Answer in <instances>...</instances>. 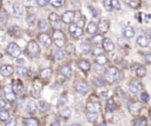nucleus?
I'll return each instance as SVG.
<instances>
[{
    "instance_id": "1",
    "label": "nucleus",
    "mask_w": 151,
    "mask_h": 126,
    "mask_svg": "<svg viewBox=\"0 0 151 126\" xmlns=\"http://www.w3.org/2000/svg\"><path fill=\"white\" fill-rule=\"evenodd\" d=\"M39 53H40V48H39L38 42L34 40H31L26 46V54L29 58H35L39 55Z\"/></svg>"
},
{
    "instance_id": "2",
    "label": "nucleus",
    "mask_w": 151,
    "mask_h": 126,
    "mask_svg": "<svg viewBox=\"0 0 151 126\" xmlns=\"http://www.w3.org/2000/svg\"><path fill=\"white\" fill-rule=\"evenodd\" d=\"M104 77H105V80H106L109 84H113V82L119 78V71H118V68H116V67H109V68L105 71Z\"/></svg>"
},
{
    "instance_id": "3",
    "label": "nucleus",
    "mask_w": 151,
    "mask_h": 126,
    "mask_svg": "<svg viewBox=\"0 0 151 126\" xmlns=\"http://www.w3.org/2000/svg\"><path fill=\"white\" fill-rule=\"evenodd\" d=\"M52 40H53V42L55 44V46H57V47H60V48L64 47L65 44H66V37H65V34H64L61 31H59V29H55V31L53 32Z\"/></svg>"
},
{
    "instance_id": "4",
    "label": "nucleus",
    "mask_w": 151,
    "mask_h": 126,
    "mask_svg": "<svg viewBox=\"0 0 151 126\" xmlns=\"http://www.w3.org/2000/svg\"><path fill=\"white\" fill-rule=\"evenodd\" d=\"M7 53L13 58H18L21 54V49L19 45H17L15 42H9L7 46Z\"/></svg>"
},
{
    "instance_id": "5",
    "label": "nucleus",
    "mask_w": 151,
    "mask_h": 126,
    "mask_svg": "<svg viewBox=\"0 0 151 126\" xmlns=\"http://www.w3.org/2000/svg\"><path fill=\"white\" fill-rule=\"evenodd\" d=\"M68 32L73 38H80L83 35V28L80 26H78L77 24H70Z\"/></svg>"
},
{
    "instance_id": "6",
    "label": "nucleus",
    "mask_w": 151,
    "mask_h": 126,
    "mask_svg": "<svg viewBox=\"0 0 151 126\" xmlns=\"http://www.w3.org/2000/svg\"><path fill=\"white\" fill-rule=\"evenodd\" d=\"M38 40H39V42H40V44H42L45 47L51 46V44L53 42V40L51 39V37H50L46 32H41V33L38 35Z\"/></svg>"
},
{
    "instance_id": "7",
    "label": "nucleus",
    "mask_w": 151,
    "mask_h": 126,
    "mask_svg": "<svg viewBox=\"0 0 151 126\" xmlns=\"http://www.w3.org/2000/svg\"><path fill=\"white\" fill-rule=\"evenodd\" d=\"M129 91L132 93V94H136V93H138L140 89H142V84L137 80V79H133V80H131L130 82H129Z\"/></svg>"
},
{
    "instance_id": "8",
    "label": "nucleus",
    "mask_w": 151,
    "mask_h": 126,
    "mask_svg": "<svg viewBox=\"0 0 151 126\" xmlns=\"http://www.w3.org/2000/svg\"><path fill=\"white\" fill-rule=\"evenodd\" d=\"M74 89H76L78 93L85 94V93L88 91V85H87V82H85V81H77V82L74 84Z\"/></svg>"
},
{
    "instance_id": "9",
    "label": "nucleus",
    "mask_w": 151,
    "mask_h": 126,
    "mask_svg": "<svg viewBox=\"0 0 151 126\" xmlns=\"http://www.w3.org/2000/svg\"><path fill=\"white\" fill-rule=\"evenodd\" d=\"M4 93H5V97H6V99L8 100V101H14L15 100V92H14V89H13V87L12 86H6V87H4Z\"/></svg>"
},
{
    "instance_id": "10",
    "label": "nucleus",
    "mask_w": 151,
    "mask_h": 126,
    "mask_svg": "<svg viewBox=\"0 0 151 126\" xmlns=\"http://www.w3.org/2000/svg\"><path fill=\"white\" fill-rule=\"evenodd\" d=\"M137 45L140 46V47H147L149 44H150V38L146 35V34H140L137 37Z\"/></svg>"
},
{
    "instance_id": "11",
    "label": "nucleus",
    "mask_w": 151,
    "mask_h": 126,
    "mask_svg": "<svg viewBox=\"0 0 151 126\" xmlns=\"http://www.w3.org/2000/svg\"><path fill=\"white\" fill-rule=\"evenodd\" d=\"M14 73V68L12 65H2L0 67V74L4 77H9Z\"/></svg>"
},
{
    "instance_id": "12",
    "label": "nucleus",
    "mask_w": 151,
    "mask_h": 126,
    "mask_svg": "<svg viewBox=\"0 0 151 126\" xmlns=\"http://www.w3.org/2000/svg\"><path fill=\"white\" fill-rule=\"evenodd\" d=\"M73 20H74V12H72V11H66L61 15V21L64 24H72Z\"/></svg>"
},
{
    "instance_id": "13",
    "label": "nucleus",
    "mask_w": 151,
    "mask_h": 126,
    "mask_svg": "<svg viewBox=\"0 0 151 126\" xmlns=\"http://www.w3.org/2000/svg\"><path fill=\"white\" fill-rule=\"evenodd\" d=\"M86 111L87 112L99 113L100 112V104L99 102H94V101H88L87 105H86Z\"/></svg>"
},
{
    "instance_id": "14",
    "label": "nucleus",
    "mask_w": 151,
    "mask_h": 126,
    "mask_svg": "<svg viewBox=\"0 0 151 126\" xmlns=\"http://www.w3.org/2000/svg\"><path fill=\"white\" fill-rule=\"evenodd\" d=\"M109 28H110V21L109 20H101V21H99V24H98V31L101 33V34H104V33H106L107 31H109Z\"/></svg>"
},
{
    "instance_id": "15",
    "label": "nucleus",
    "mask_w": 151,
    "mask_h": 126,
    "mask_svg": "<svg viewBox=\"0 0 151 126\" xmlns=\"http://www.w3.org/2000/svg\"><path fill=\"white\" fill-rule=\"evenodd\" d=\"M103 48H104V51H106V52H112V51L114 49V44H113V41H112L111 39H109V38L104 39Z\"/></svg>"
},
{
    "instance_id": "16",
    "label": "nucleus",
    "mask_w": 151,
    "mask_h": 126,
    "mask_svg": "<svg viewBox=\"0 0 151 126\" xmlns=\"http://www.w3.org/2000/svg\"><path fill=\"white\" fill-rule=\"evenodd\" d=\"M129 110H130V113H131V114H133V115H139L140 110H142V106H140V104H138V102H132V104L129 106Z\"/></svg>"
},
{
    "instance_id": "17",
    "label": "nucleus",
    "mask_w": 151,
    "mask_h": 126,
    "mask_svg": "<svg viewBox=\"0 0 151 126\" xmlns=\"http://www.w3.org/2000/svg\"><path fill=\"white\" fill-rule=\"evenodd\" d=\"M59 114L64 118V119H68L71 117V110L66 106V105H61L59 107Z\"/></svg>"
},
{
    "instance_id": "18",
    "label": "nucleus",
    "mask_w": 151,
    "mask_h": 126,
    "mask_svg": "<svg viewBox=\"0 0 151 126\" xmlns=\"http://www.w3.org/2000/svg\"><path fill=\"white\" fill-rule=\"evenodd\" d=\"M60 73H61V75L65 77V78H71V77H72V68H71V66H70V65H64V66H61Z\"/></svg>"
},
{
    "instance_id": "19",
    "label": "nucleus",
    "mask_w": 151,
    "mask_h": 126,
    "mask_svg": "<svg viewBox=\"0 0 151 126\" xmlns=\"http://www.w3.org/2000/svg\"><path fill=\"white\" fill-rule=\"evenodd\" d=\"M53 58H54V60L60 61V60H63V59L65 58V52H64L60 47H58V48H55V49L53 51Z\"/></svg>"
},
{
    "instance_id": "20",
    "label": "nucleus",
    "mask_w": 151,
    "mask_h": 126,
    "mask_svg": "<svg viewBox=\"0 0 151 126\" xmlns=\"http://www.w3.org/2000/svg\"><path fill=\"white\" fill-rule=\"evenodd\" d=\"M123 34H124V37H125L126 39H131V38H133V35H134V29H133L131 26H125V27L123 28Z\"/></svg>"
},
{
    "instance_id": "21",
    "label": "nucleus",
    "mask_w": 151,
    "mask_h": 126,
    "mask_svg": "<svg viewBox=\"0 0 151 126\" xmlns=\"http://www.w3.org/2000/svg\"><path fill=\"white\" fill-rule=\"evenodd\" d=\"M24 126H39V121L35 118H25L22 120Z\"/></svg>"
},
{
    "instance_id": "22",
    "label": "nucleus",
    "mask_w": 151,
    "mask_h": 126,
    "mask_svg": "<svg viewBox=\"0 0 151 126\" xmlns=\"http://www.w3.org/2000/svg\"><path fill=\"white\" fill-rule=\"evenodd\" d=\"M78 67H79L81 71H85V72H87V71L91 68V64H90L87 60H85V59H81V60H79V61H78Z\"/></svg>"
},
{
    "instance_id": "23",
    "label": "nucleus",
    "mask_w": 151,
    "mask_h": 126,
    "mask_svg": "<svg viewBox=\"0 0 151 126\" xmlns=\"http://www.w3.org/2000/svg\"><path fill=\"white\" fill-rule=\"evenodd\" d=\"M40 77H41V79H44V80H48V79L52 77V69H51L50 67L42 68V69L40 71Z\"/></svg>"
},
{
    "instance_id": "24",
    "label": "nucleus",
    "mask_w": 151,
    "mask_h": 126,
    "mask_svg": "<svg viewBox=\"0 0 151 126\" xmlns=\"http://www.w3.org/2000/svg\"><path fill=\"white\" fill-rule=\"evenodd\" d=\"M80 49H81V52H83L84 54H88V53L91 52V49H92L91 44H90L88 41H83V42H80Z\"/></svg>"
},
{
    "instance_id": "25",
    "label": "nucleus",
    "mask_w": 151,
    "mask_h": 126,
    "mask_svg": "<svg viewBox=\"0 0 151 126\" xmlns=\"http://www.w3.org/2000/svg\"><path fill=\"white\" fill-rule=\"evenodd\" d=\"M74 19H76V24H77L78 26H80V27L85 24V16L81 15L80 12H76V13H74Z\"/></svg>"
},
{
    "instance_id": "26",
    "label": "nucleus",
    "mask_w": 151,
    "mask_h": 126,
    "mask_svg": "<svg viewBox=\"0 0 151 126\" xmlns=\"http://www.w3.org/2000/svg\"><path fill=\"white\" fill-rule=\"evenodd\" d=\"M86 31H87V33H90V34H93V35H94V34L97 33V31H98V25H97L94 21H91V22H88Z\"/></svg>"
},
{
    "instance_id": "27",
    "label": "nucleus",
    "mask_w": 151,
    "mask_h": 126,
    "mask_svg": "<svg viewBox=\"0 0 151 126\" xmlns=\"http://www.w3.org/2000/svg\"><path fill=\"white\" fill-rule=\"evenodd\" d=\"M103 42H104V37L101 34H94L93 38H92V44L96 45V46H103Z\"/></svg>"
},
{
    "instance_id": "28",
    "label": "nucleus",
    "mask_w": 151,
    "mask_h": 126,
    "mask_svg": "<svg viewBox=\"0 0 151 126\" xmlns=\"http://www.w3.org/2000/svg\"><path fill=\"white\" fill-rule=\"evenodd\" d=\"M40 91H41V85H40V82H38V80H35L34 84H33V89H32L33 97L38 98L39 94H40Z\"/></svg>"
},
{
    "instance_id": "29",
    "label": "nucleus",
    "mask_w": 151,
    "mask_h": 126,
    "mask_svg": "<svg viewBox=\"0 0 151 126\" xmlns=\"http://www.w3.org/2000/svg\"><path fill=\"white\" fill-rule=\"evenodd\" d=\"M13 11H14V14H15L17 16H20V15H22V12H24V9H22V6H21V4H20V2H14V4H13Z\"/></svg>"
},
{
    "instance_id": "30",
    "label": "nucleus",
    "mask_w": 151,
    "mask_h": 126,
    "mask_svg": "<svg viewBox=\"0 0 151 126\" xmlns=\"http://www.w3.org/2000/svg\"><path fill=\"white\" fill-rule=\"evenodd\" d=\"M136 74L138 78H143L146 74V68L143 65H136Z\"/></svg>"
},
{
    "instance_id": "31",
    "label": "nucleus",
    "mask_w": 151,
    "mask_h": 126,
    "mask_svg": "<svg viewBox=\"0 0 151 126\" xmlns=\"http://www.w3.org/2000/svg\"><path fill=\"white\" fill-rule=\"evenodd\" d=\"M15 72H17L18 77L24 78V77H26L28 74V68H26L25 66H18L17 69H15Z\"/></svg>"
},
{
    "instance_id": "32",
    "label": "nucleus",
    "mask_w": 151,
    "mask_h": 126,
    "mask_svg": "<svg viewBox=\"0 0 151 126\" xmlns=\"http://www.w3.org/2000/svg\"><path fill=\"white\" fill-rule=\"evenodd\" d=\"M37 108H38V105L35 104L34 100H29V101L27 102V107H26V110H27L28 113H34V112L37 111Z\"/></svg>"
},
{
    "instance_id": "33",
    "label": "nucleus",
    "mask_w": 151,
    "mask_h": 126,
    "mask_svg": "<svg viewBox=\"0 0 151 126\" xmlns=\"http://www.w3.org/2000/svg\"><path fill=\"white\" fill-rule=\"evenodd\" d=\"M13 89H14V92L15 93H21L22 92V89H24V87H22V84H21V81L20 80H14L13 81Z\"/></svg>"
},
{
    "instance_id": "34",
    "label": "nucleus",
    "mask_w": 151,
    "mask_h": 126,
    "mask_svg": "<svg viewBox=\"0 0 151 126\" xmlns=\"http://www.w3.org/2000/svg\"><path fill=\"white\" fill-rule=\"evenodd\" d=\"M38 28H39V31H41V32H46V31H48L50 25H48L47 21H45V20H40V21L38 22Z\"/></svg>"
},
{
    "instance_id": "35",
    "label": "nucleus",
    "mask_w": 151,
    "mask_h": 126,
    "mask_svg": "<svg viewBox=\"0 0 151 126\" xmlns=\"http://www.w3.org/2000/svg\"><path fill=\"white\" fill-rule=\"evenodd\" d=\"M8 33H9L11 35H13V37H19V35L21 34V29H20V27H18V26H12V27L8 29Z\"/></svg>"
},
{
    "instance_id": "36",
    "label": "nucleus",
    "mask_w": 151,
    "mask_h": 126,
    "mask_svg": "<svg viewBox=\"0 0 151 126\" xmlns=\"http://www.w3.org/2000/svg\"><path fill=\"white\" fill-rule=\"evenodd\" d=\"M94 61H96L98 65H105V64L107 62V58H106V55H104V54H98V55L96 57Z\"/></svg>"
},
{
    "instance_id": "37",
    "label": "nucleus",
    "mask_w": 151,
    "mask_h": 126,
    "mask_svg": "<svg viewBox=\"0 0 151 126\" xmlns=\"http://www.w3.org/2000/svg\"><path fill=\"white\" fill-rule=\"evenodd\" d=\"M106 106H107V110H109V111H114V110L117 108V105H116L113 98H109V99H107Z\"/></svg>"
},
{
    "instance_id": "38",
    "label": "nucleus",
    "mask_w": 151,
    "mask_h": 126,
    "mask_svg": "<svg viewBox=\"0 0 151 126\" xmlns=\"http://www.w3.org/2000/svg\"><path fill=\"white\" fill-rule=\"evenodd\" d=\"M8 119H9V113L6 110L1 108L0 110V121H7Z\"/></svg>"
},
{
    "instance_id": "39",
    "label": "nucleus",
    "mask_w": 151,
    "mask_h": 126,
    "mask_svg": "<svg viewBox=\"0 0 151 126\" xmlns=\"http://www.w3.org/2000/svg\"><path fill=\"white\" fill-rule=\"evenodd\" d=\"M59 15L57 14V13H50V15H48V20L52 22V24H58L59 22Z\"/></svg>"
},
{
    "instance_id": "40",
    "label": "nucleus",
    "mask_w": 151,
    "mask_h": 126,
    "mask_svg": "<svg viewBox=\"0 0 151 126\" xmlns=\"http://www.w3.org/2000/svg\"><path fill=\"white\" fill-rule=\"evenodd\" d=\"M134 126H146L147 122H146V119L145 118H137L133 122Z\"/></svg>"
},
{
    "instance_id": "41",
    "label": "nucleus",
    "mask_w": 151,
    "mask_h": 126,
    "mask_svg": "<svg viewBox=\"0 0 151 126\" xmlns=\"http://www.w3.org/2000/svg\"><path fill=\"white\" fill-rule=\"evenodd\" d=\"M48 2H50V4H51L53 7L59 8V7H61V6L64 5L65 0H48Z\"/></svg>"
},
{
    "instance_id": "42",
    "label": "nucleus",
    "mask_w": 151,
    "mask_h": 126,
    "mask_svg": "<svg viewBox=\"0 0 151 126\" xmlns=\"http://www.w3.org/2000/svg\"><path fill=\"white\" fill-rule=\"evenodd\" d=\"M129 6L131 7V8H139V6H140V0H129Z\"/></svg>"
},
{
    "instance_id": "43",
    "label": "nucleus",
    "mask_w": 151,
    "mask_h": 126,
    "mask_svg": "<svg viewBox=\"0 0 151 126\" xmlns=\"http://www.w3.org/2000/svg\"><path fill=\"white\" fill-rule=\"evenodd\" d=\"M103 5H104V7H105V9H106L107 12H110V11L113 9V8H112V1H111V0H104V1H103Z\"/></svg>"
},
{
    "instance_id": "44",
    "label": "nucleus",
    "mask_w": 151,
    "mask_h": 126,
    "mask_svg": "<svg viewBox=\"0 0 151 126\" xmlns=\"http://www.w3.org/2000/svg\"><path fill=\"white\" fill-rule=\"evenodd\" d=\"M93 84L97 87H103L104 86V80H101L100 78H94L93 79Z\"/></svg>"
},
{
    "instance_id": "45",
    "label": "nucleus",
    "mask_w": 151,
    "mask_h": 126,
    "mask_svg": "<svg viewBox=\"0 0 151 126\" xmlns=\"http://www.w3.org/2000/svg\"><path fill=\"white\" fill-rule=\"evenodd\" d=\"M38 108L41 110V111H46V110L48 108V104H47L46 101H40V102L38 104Z\"/></svg>"
},
{
    "instance_id": "46",
    "label": "nucleus",
    "mask_w": 151,
    "mask_h": 126,
    "mask_svg": "<svg viewBox=\"0 0 151 126\" xmlns=\"http://www.w3.org/2000/svg\"><path fill=\"white\" fill-rule=\"evenodd\" d=\"M35 21H37V16H35L34 14H29V15L27 16V24H29V25H33Z\"/></svg>"
},
{
    "instance_id": "47",
    "label": "nucleus",
    "mask_w": 151,
    "mask_h": 126,
    "mask_svg": "<svg viewBox=\"0 0 151 126\" xmlns=\"http://www.w3.org/2000/svg\"><path fill=\"white\" fill-rule=\"evenodd\" d=\"M112 1V8L114 11H119L120 9V2L118 0H111Z\"/></svg>"
},
{
    "instance_id": "48",
    "label": "nucleus",
    "mask_w": 151,
    "mask_h": 126,
    "mask_svg": "<svg viewBox=\"0 0 151 126\" xmlns=\"http://www.w3.org/2000/svg\"><path fill=\"white\" fill-rule=\"evenodd\" d=\"M6 24V15L0 12V28H2Z\"/></svg>"
},
{
    "instance_id": "49",
    "label": "nucleus",
    "mask_w": 151,
    "mask_h": 126,
    "mask_svg": "<svg viewBox=\"0 0 151 126\" xmlns=\"http://www.w3.org/2000/svg\"><path fill=\"white\" fill-rule=\"evenodd\" d=\"M149 99H150V97H149V94H147L146 92H143V93L140 94V100H142L143 102H147Z\"/></svg>"
},
{
    "instance_id": "50",
    "label": "nucleus",
    "mask_w": 151,
    "mask_h": 126,
    "mask_svg": "<svg viewBox=\"0 0 151 126\" xmlns=\"http://www.w3.org/2000/svg\"><path fill=\"white\" fill-rule=\"evenodd\" d=\"M35 4H37L38 6H40V7H44V6H46L47 0H35Z\"/></svg>"
},
{
    "instance_id": "51",
    "label": "nucleus",
    "mask_w": 151,
    "mask_h": 126,
    "mask_svg": "<svg viewBox=\"0 0 151 126\" xmlns=\"http://www.w3.org/2000/svg\"><path fill=\"white\" fill-rule=\"evenodd\" d=\"M73 49H74V46L72 45V44H70V45H66V52L67 53H73Z\"/></svg>"
},
{
    "instance_id": "52",
    "label": "nucleus",
    "mask_w": 151,
    "mask_h": 126,
    "mask_svg": "<svg viewBox=\"0 0 151 126\" xmlns=\"http://www.w3.org/2000/svg\"><path fill=\"white\" fill-rule=\"evenodd\" d=\"M144 59H145V61H146L147 64H151V53L144 54Z\"/></svg>"
},
{
    "instance_id": "53",
    "label": "nucleus",
    "mask_w": 151,
    "mask_h": 126,
    "mask_svg": "<svg viewBox=\"0 0 151 126\" xmlns=\"http://www.w3.org/2000/svg\"><path fill=\"white\" fill-rule=\"evenodd\" d=\"M5 107H6V101H5L4 98L0 97V110H1V108H5Z\"/></svg>"
},
{
    "instance_id": "54",
    "label": "nucleus",
    "mask_w": 151,
    "mask_h": 126,
    "mask_svg": "<svg viewBox=\"0 0 151 126\" xmlns=\"http://www.w3.org/2000/svg\"><path fill=\"white\" fill-rule=\"evenodd\" d=\"M88 8H90V9H91V11H92V14H93V15H94V16H98V15H99V13H98V11H97V9H96V8H93V7H92V6H90V7H88Z\"/></svg>"
},
{
    "instance_id": "55",
    "label": "nucleus",
    "mask_w": 151,
    "mask_h": 126,
    "mask_svg": "<svg viewBox=\"0 0 151 126\" xmlns=\"http://www.w3.org/2000/svg\"><path fill=\"white\" fill-rule=\"evenodd\" d=\"M7 126H15V119H11V122H8Z\"/></svg>"
},
{
    "instance_id": "56",
    "label": "nucleus",
    "mask_w": 151,
    "mask_h": 126,
    "mask_svg": "<svg viewBox=\"0 0 151 126\" xmlns=\"http://www.w3.org/2000/svg\"><path fill=\"white\" fill-rule=\"evenodd\" d=\"M145 34L150 38V40H151V29H145Z\"/></svg>"
},
{
    "instance_id": "57",
    "label": "nucleus",
    "mask_w": 151,
    "mask_h": 126,
    "mask_svg": "<svg viewBox=\"0 0 151 126\" xmlns=\"http://www.w3.org/2000/svg\"><path fill=\"white\" fill-rule=\"evenodd\" d=\"M17 62H18V65H19V64L21 65V64H24V60H22V59H17Z\"/></svg>"
},
{
    "instance_id": "58",
    "label": "nucleus",
    "mask_w": 151,
    "mask_h": 126,
    "mask_svg": "<svg viewBox=\"0 0 151 126\" xmlns=\"http://www.w3.org/2000/svg\"><path fill=\"white\" fill-rule=\"evenodd\" d=\"M53 126H59V122H58V121H57V122L54 121V122H53Z\"/></svg>"
},
{
    "instance_id": "59",
    "label": "nucleus",
    "mask_w": 151,
    "mask_h": 126,
    "mask_svg": "<svg viewBox=\"0 0 151 126\" xmlns=\"http://www.w3.org/2000/svg\"><path fill=\"white\" fill-rule=\"evenodd\" d=\"M1 60H2V53L0 52V61H1Z\"/></svg>"
},
{
    "instance_id": "60",
    "label": "nucleus",
    "mask_w": 151,
    "mask_h": 126,
    "mask_svg": "<svg viewBox=\"0 0 151 126\" xmlns=\"http://www.w3.org/2000/svg\"><path fill=\"white\" fill-rule=\"evenodd\" d=\"M71 126H80L79 124H73V125H71Z\"/></svg>"
},
{
    "instance_id": "61",
    "label": "nucleus",
    "mask_w": 151,
    "mask_h": 126,
    "mask_svg": "<svg viewBox=\"0 0 151 126\" xmlns=\"http://www.w3.org/2000/svg\"><path fill=\"white\" fill-rule=\"evenodd\" d=\"M149 118H150V120H151V112L149 113Z\"/></svg>"
},
{
    "instance_id": "62",
    "label": "nucleus",
    "mask_w": 151,
    "mask_h": 126,
    "mask_svg": "<svg viewBox=\"0 0 151 126\" xmlns=\"http://www.w3.org/2000/svg\"><path fill=\"white\" fill-rule=\"evenodd\" d=\"M0 8H1V0H0Z\"/></svg>"
}]
</instances>
